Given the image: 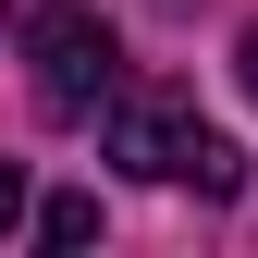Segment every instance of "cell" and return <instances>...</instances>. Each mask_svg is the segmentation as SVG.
I'll list each match as a JSON object with an SVG mask.
<instances>
[{
  "label": "cell",
  "instance_id": "obj_1",
  "mask_svg": "<svg viewBox=\"0 0 258 258\" xmlns=\"http://www.w3.org/2000/svg\"><path fill=\"white\" fill-rule=\"evenodd\" d=\"M111 160L148 172V184H197V197H234L246 184V160L197 123L184 86H111Z\"/></svg>",
  "mask_w": 258,
  "mask_h": 258
},
{
  "label": "cell",
  "instance_id": "obj_2",
  "mask_svg": "<svg viewBox=\"0 0 258 258\" xmlns=\"http://www.w3.org/2000/svg\"><path fill=\"white\" fill-rule=\"evenodd\" d=\"M13 37H25V86H37L49 123H99L123 86V37L111 13H49V0H13Z\"/></svg>",
  "mask_w": 258,
  "mask_h": 258
},
{
  "label": "cell",
  "instance_id": "obj_3",
  "mask_svg": "<svg viewBox=\"0 0 258 258\" xmlns=\"http://www.w3.org/2000/svg\"><path fill=\"white\" fill-rule=\"evenodd\" d=\"M37 234H49V246H99V197H49Z\"/></svg>",
  "mask_w": 258,
  "mask_h": 258
},
{
  "label": "cell",
  "instance_id": "obj_4",
  "mask_svg": "<svg viewBox=\"0 0 258 258\" xmlns=\"http://www.w3.org/2000/svg\"><path fill=\"white\" fill-rule=\"evenodd\" d=\"M25 221V160H0V234Z\"/></svg>",
  "mask_w": 258,
  "mask_h": 258
},
{
  "label": "cell",
  "instance_id": "obj_5",
  "mask_svg": "<svg viewBox=\"0 0 258 258\" xmlns=\"http://www.w3.org/2000/svg\"><path fill=\"white\" fill-rule=\"evenodd\" d=\"M234 86H246V99H258V25H246V49H234Z\"/></svg>",
  "mask_w": 258,
  "mask_h": 258
}]
</instances>
